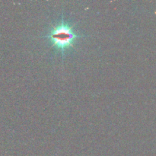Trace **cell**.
Listing matches in <instances>:
<instances>
[{"mask_svg":"<svg viewBox=\"0 0 156 156\" xmlns=\"http://www.w3.org/2000/svg\"><path fill=\"white\" fill-rule=\"evenodd\" d=\"M84 37L76 33L74 26L66 21L62 15L60 21L53 26L48 34L42 37L48 40L52 47L63 57L69 51L74 49L76 41Z\"/></svg>","mask_w":156,"mask_h":156,"instance_id":"cell-1","label":"cell"}]
</instances>
